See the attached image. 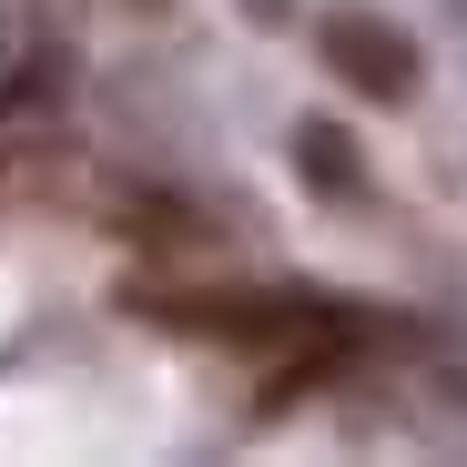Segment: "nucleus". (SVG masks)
Instances as JSON below:
<instances>
[{"label": "nucleus", "mask_w": 467, "mask_h": 467, "mask_svg": "<svg viewBox=\"0 0 467 467\" xmlns=\"http://www.w3.org/2000/svg\"><path fill=\"white\" fill-rule=\"evenodd\" d=\"M122 316L193 346H295L305 326H336V305L295 285H122Z\"/></svg>", "instance_id": "1"}, {"label": "nucleus", "mask_w": 467, "mask_h": 467, "mask_svg": "<svg viewBox=\"0 0 467 467\" xmlns=\"http://www.w3.org/2000/svg\"><path fill=\"white\" fill-rule=\"evenodd\" d=\"M316 51H326L336 82L366 92V102H417V82H427V51L386 21V11H326V21H316Z\"/></svg>", "instance_id": "2"}, {"label": "nucleus", "mask_w": 467, "mask_h": 467, "mask_svg": "<svg viewBox=\"0 0 467 467\" xmlns=\"http://www.w3.org/2000/svg\"><path fill=\"white\" fill-rule=\"evenodd\" d=\"M295 163H305V183H316L326 203H356V193H366V163H356V142H346L336 122H305V132H295Z\"/></svg>", "instance_id": "3"}, {"label": "nucleus", "mask_w": 467, "mask_h": 467, "mask_svg": "<svg viewBox=\"0 0 467 467\" xmlns=\"http://www.w3.org/2000/svg\"><path fill=\"white\" fill-rule=\"evenodd\" d=\"M122 213V234H193V213L183 203H163V193H142V203H112Z\"/></svg>", "instance_id": "4"}]
</instances>
